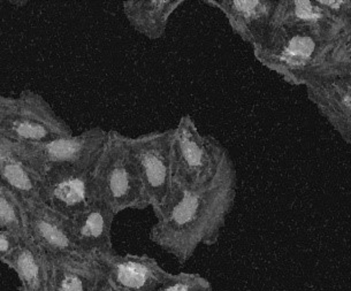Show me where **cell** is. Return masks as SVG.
Returning <instances> with one entry per match:
<instances>
[{"instance_id": "cell-20", "label": "cell", "mask_w": 351, "mask_h": 291, "mask_svg": "<svg viewBox=\"0 0 351 291\" xmlns=\"http://www.w3.org/2000/svg\"><path fill=\"white\" fill-rule=\"evenodd\" d=\"M212 287L208 279L197 273L172 274L157 291H203Z\"/></svg>"}, {"instance_id": "cell-1", "label": "cell", "mask_w": 351, "mask_h": 291, "mask_svg": "<svg viewBox=\"0 0 351 291\" xmlns=\"http://www.w3.org/2000/svg\"><path fill=\"white\" fill-rule=\"evenodd\" d=\"M237 194L234 162L222 169L211 184L188 189L173 184L169 196L154 216L149 240L186 264L201 246L215 245L233 211Z\"/></svg>"}, {"instance_id": "cell-9", "label": "cell", "mask_w": 351, "mask_h": 291, "mask_svg": "<svg viewBox=\"0 0 351 291\" xmlns=\"http://www.w3.org/2000/svg\"><path fill=\"white\" fill-rule=\"evenodd\" d=\"M25 234L49 262H93L81 255L73 235L72 221L36 201L23 209ZM95 263V262H93Z\"/></svg>"}, {"instance_id": "cell-24", "label": "cell", "mask_w": 351, "mask_h": 291, "mask_svg": "<svg viewBox=\"0 0 351 291\" xmlns=\"http://www.w3.org/2000/svg\"><path fill=\"white\" fill-rule=\"evenodd\" d=\"M93 291H123L120 288L117 287L114 284L112 283L111 281L108 280V277H104L103 274L99 272L98 274L97 281L95 283Z\"/></svg>"}, {"instance_id": "cell-16", "label": "cell", "mask_w": 351, "mask_h": 291, "mask_svg": "<svg viewBox=\"0 0 351 291\" xmlns=\"http://www.w3.org/2000/svg\"><path fill=\"white\" fill-rule=\"evenodd\" d=\"M0 181L12 191L22 209L40 201V177L0 142Z\"/></svg>"}, {"instance_id": "cell-17", "label": "cell", "mask_w": 351, "mask_h": 291, "mask_svg": "<svg viewBox=\"0 0 351 291\" xmlns=\"http://www.w3.org/2000/svg\"><path fill=\"white\" fill-rule=\"evenodd\" d=\"M273 25H300L326 31L351 30V23L337 21L318 0H278Z\"/></svg>"}, {"instance_id": "cell-5", "label": "cell", "mask_w": 351, "mask_h": 291, "mask_svg": "<svg viewBox=\"0 0 351 291\" xmlns=\"http://www.w3.org/2000/svg\"><path fill=\"white\" fill-rule=\"evenodd\" d=\"M74 135L50 103L35 91L27 89L13 99L0 133V142L12 145H40Z\"/></svg>"}, {"instance_id": "cell-19", "label": "cell", "mask_w": 351, "mask_h": 291, "mask_svg": "<svg viewBox=\"0 0 351 291\" xmlns=\"http://www.w3.org/2000/svg\"><path fill=\"white\" fill-rule=\"evenodd\" d=\"M0 227L19 238H25V213L12 191L0 181Z\"/></svg>"}, {"instance_id": "cell-11", "label": "cell", "mask_w": 351, "mask_h": 291, "mask_svg": "<svg viewBox=\"0 0 351 291\" xmlns=\"http://www.w3.org/2000/svg\"><path fill=\"white\" fill-rule=\"evenodd\" d=\"M98 270L123 291H157L172 273L147 255H118L99 259Z\"/></svg>"}, {"instance_id": "cell-12", "label": "cell", "mask_w": 351, "mask_h": 291, "mask_svg": "<svg viewBox=\"0 0 351 291\" xmlns=\"http://www.w3.org/2000/svg\"><path fill=\"white\" fill-rule=\"evenodd\" d=\"M225 15L233 33L252 49L269 35L276 18L278 0H208Z\"/></svg>"}, {"instance_id": "cell-6", "label": "cell", "mask_w": 351, "mask_h": 291, "mask_svg": "<svg viewBox=\"0 0 351 291\" xmlns=\"http://www.w3.org/2000/svg\"><path fill=\"white\" fill-rule=\"evenodd\" d=\"M110 131L95 127L69 138L53 140L40 145L8 144L16 157L38 175L58 166H76L95 168L104 151ZM5 143V142H4Z\"/></svg>"}, {"instance_id": "cell-3", "label": "cell", "mask_w": 351, "mask_h": 291, "mask_svg": "<svg viewBox=\"0 0 351 291\" xmlns=\"http://www.w3.org/2000/svg\"><path fill=\"white\" fill-rule=\"evenodd\" d=\"M127 137L110 131L104 151L93 168L97 199L108 204L115 216L127 210L150 207Z\"/></svg>"}, {"instance_id": "cell-21", "label": "cell", "mask_w": 351, "mask_h": 291, "mask_svg": "<svg viewBox=\"0 0 351 291\" xmlns=\"http://www.w3.org/2000/svg\"><path fill=\"white\" fill-rule=\"evenodd\" d=\"M334 18L344 23H351L350 0H318Z\"/></svg>"}, {"instance_id": "cell-10", "label": "cell", "mask_w": 351, "mask_h": 291, "mask_svg": "<svg viewBox=\"0 0 351 291\" xmlns=\"http://www.w3.org/2000/svg\"><path fill=\"white\" fill-rule=\"evenodd\" d=\"M306 94L324 119L346 144L351 143V71L330 73L305 86Z\"/></svg>"}, {"instance_id": "cell-2", "label": "cell", "mask_w": 351, "mask_h": 291, "mask_svg": "<svg viewBox=\"0 0 351 291\" xmlns=\"http://www.w3.org/2000/svg\"><path fill=\"white\" fill-rule=\"evenodd\" d=\"M256 59L294 86H306L330 73L351 71V30L326 31L300 25H273Z\"/></svg>"}, {"instance_id": "cell-7", "label": "cell", "mask_w": 351, "mask_h": 291, "mask_svg": "<svg viewBox=\"0 0 351 291\" xmlns=\"http://www.w3.org/2000/svg\"><path fill=\"white\" fill-rule=\"evenodd\" d=\"M173 135L174 130L169 129L127 137L154 214L165 203L172 188Z\"/></svg>"}, {"instance_id": "cell-18", "label": "cell", "mask_w": 351, "mask_h": 291, "mask_svg": "<svg viewBox=\"0 0 351 291\" xmlns=\"http://www.w3.org/2000/svg\"><path fill=\"white\" fill-rule=\"evenodd\" d=\"M49 291H93L97 281V264L93 262H52Z\"/></svg>"}, {"instance_id": "cell-23", "label": "cell", "mask_w": 351, "mask_h": 291, "mask_svg": "<svg viewBox=\"0 0 351 291\" xmlns=\"http://www.w3.org/2000/svg\"><path fill=\"white\" fill-rule=\"evenodd\" d=\"M13 99L14 97H8L1 94V91H0V133H1V128H3L8 112L11 111Z\"/></svg>"}, {"instance_id": "cell-15", "label": "cell", "mask_w": 351, "mask_h": 291, "mask_svg": "<svg viewBox=\"0 0 351 291\" xmlns=\"http://www.w3.org/2000/svg\"><path fill=\"white\" fill-rule=\"evenodd\" d=\"M0 260L14 270L23 291H49L50 262L27 236Z\"/></svg>"}, {"instance_id": "cell-13", "label": "cell", "mask_w": 351, "mask_h": 291, "mask_svg": "<svg viewBox=\"0 0 351 291\" xmlns=\"http://www.w3.org/2000/svg\"><path fill=\"white\" fill-rule=\"evenodd\" d=\"M115 213L101 199H96L72 221L75 244L86 258L98 260L114 251L112 243V228Z\"/></svg>"}, {"instance_id": "cell-25", "label": "cell", "mask_w": 351, "mask_h": 291, "mask_svg": "<svg viewBox=\"0 0 351 291\" xmlns=\"http://www.w3.org/2000/svg\"><path fill=\"white\" fill-rule=\"evenodd\" d=\"M203 291H213V289H212V287L208 288V289H205V290Z\"/></svg>"}, {"instance_id": "cell-14", "label": "cell", "mask_w": 351, "mask_h": 291, "mask_svg": "<svg viewBox=\"0 0 351 291\" xmlns=\"http://www.w3.org/2000/svg\"><path fill=\"white\" fill-rule=\"evenodd\" d=\"M183 3L184 0H125L122 12L136 33L147 40H160L165 36L173 13Z\"/></svg>"}, {"instance_id": "cell-8", "label": "cell", "mask_w": 351, "mask_h": 291, "mask_svg": "<svg viewBox=\"0 0 351 291\" xmlns=\"http://www.w3.org/2000/svg\"><path fill=\"white\" fill-rule=\"evenodd\" d=\"M96 199L93 168L58 166L40 175V203L67 219H74Z\"/></svg>"}, {"instance_id": "cell-4", "label": "cell", "mask_w": 351, "mask_h": 291, "mask_svg": "<svg viewBox=\"0 0 351 291\" xmlns=\"http://www.w3.org/2000/svg\"><path fill=\"white\" fill-rule=\"evenodd\" d=\"M173 135V184L188 189L204 187L233 162L215 137L202 134L190 115H182Z\"/></svg>"}, {"instance_id": "cell-22", "label": "cell", "mask_w": 351, "mask_h": 291, "mask_svg": "<svg viewBox=\"0 0 351 291\" xmlns=\"http://www.w3.org/2000/svg\"><path fill=\"white\" fill-rule=\"evenodd\" d=\"M20 241L21 238L0 227V259L10 253Z\"/></svg>"}]
</instances>
